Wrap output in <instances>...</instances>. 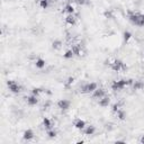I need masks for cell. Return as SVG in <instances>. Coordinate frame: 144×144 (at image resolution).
I'll use <instances>...</instances> for the list:
<instances>
[{"label":"cell","mask_w":144,"mask_h":144,"mask_svg":"<svg viewBox=\"0 0 144 144\" xmlns=\"http://www.w3.org/2000/svg\"><path fill=\"white\" fill-rule=\"evenodd\" d=\"M45 60H43V59H36V61H35V66L37 68V69H43V68L45 66Z\"/></svg>","instance_id":"7c38bea8"},{"label":"cell","mask_w":144,"mask_h":144,"mask_svg":"<svg viewBox=\"0 0 144 144\" xmlns=\"http://www.w3.org/2000/svg\"><path fill=\"white\" fill-rule=\"evenodd\" d=\"M42 91H43V90H42L41 88H33V89H32V95L39 97V96H40V94H41Z\"/></svg>","instance_id":"cb8c5ba5"},{"label":"cell","mask_w":144,"mask_h":144,"mask_svg":"<svg viewBox=\"0 0 144 144\" xmlns=\"http://www.w3.org/2000/svg\"><path fill=\"white\" fill-rule=\"evenodd\" d=\"M7 86H8V89H9L12 94H18V92L22 90V87H20L16 81H14V80H8Z\"/></svg>","instance_id":"3957f363"},{"label":"cell","mask_w":144,"mask_h":144,"mask_svg":"<svg viewBox=\"0 0 144 144\" xmlns=\"http://www.w3.org/2000/svg\"><path fill=\"white\" fill-rule=\"evenodd\" d=\"M74 82V78L73 77H70V78H68V80H66V83H65V86L66 87H70L72 83Z\"/></svg>","instance_id":"83f0119b"},{"label":"cell","mask_w":144,"mask_h":144,"mask_svg":"<svg viewBox=\"0 0 144 144\" xmlns=\"http://www.w3.org/2000/svg\"><path fill=\"white\" fill-rule=\"evenodd\" d=\"M95 132H96V128H95V126H92V125L87 126V128L84 129V134L88 135V136H90V135H92Z\"/></svg>","instance_id":"5bb4252c"},{"label":"cell","mask_w":144,"mask_h":144,"mask_svg":"<svg viewBox=\"0 0 144 144\" xmlns=\"http://www.w3.org/2000/svg\"><path fill=\"white\" fill-rule=\"evenodd\" d=\"M40 7L42 9H46L49 7V0H40Z\"/></svg>","instance_id":"603a6c76"},{"label":"cell","mask_w":144,"mask_h":144,"mask_svg":"<svg viewBox=\"0 0 144 144\" xmlns=\"http://www.w3.org/2000/svg\"><path fill=\"white\" fill-rule=\"evenodd\" d=\"M43 125H44V127L46 129H51V128H52V123H51V121L47 117H44L43 118Z\"/></svg>","instance_id":"ac0fdd59"},{"label":"cell","mask_w":144,"mask_h":144,"mask_svg":"<svg viewBox=\"0 0 144 144\" xmlns=\"http://www.w3.org/2000/svg\"><path fill=\"white\" fill-rule=\"evenodd\" d=\"M61 46H62V42L60 40H55L52 43V47L54 50H59V49H61Z\"/></svg>","instance_id":"44dd1931"},{"label":"cell","mask_w":144,"mask_h":144,"mask_svg":"<svg viewBox=\"0 0 144 144\" xmlns=\"http://www.w3.org/2000/svg\"><path fill=\"white\" fill-rule=\"evenodd\" d=\"M123 37H124V42H125V43H128L129 40L132 39V34H131V32L126 31V32H124V34H123Z\"/></svg>","instance_id":"ffe728a7"},{"label":"cell","mask_w":144,"mask_h":144,"mask_svg":"<svg viewBox=\"0 0 144 144\" xmlns=\"http://www.w3.org/2000/svg\"><path fill=\"white\" fill-rule=\"evenodd\" d=\"M116 116L118 117V119H121V121H124L125 119V117H126V113L123 111V109H118V111L116 112Z\"/></svg>","instance_id":"e0dca14e"},{"label":"cell","mask_w":144,"mask_h":144,"mask_svg":"<svg viewBox=\"0 0 144 144\" xmlns=\"http://www.w3.org/2000/svg\"><path fill=\"white\" fill-rule=\"evenodd\" d=\"M140 143L144 144V135H142V136H141V138H140Z\"/></svg>","instance_id":"d6a6232c"},{"label":"cell","mask_w":144,"mask_h":144,"mask_svg":"<svg viewBox=\"0 0 144 144\" xmlns=\"http://www.w3.org/2000/svg\"><path fill=\"white\" fill-rule=\"evenodd\" d=\"M73 55H74L73 51H72V50H68L66 52L63 54V57H64V59H72V57H73Z\"/></svg>","instance_id":"7402d4cb"},{"label":"cell","mask_w":144,"mask_h":144,"mask_svg":"<svg viewBox=\"0 0 144 144\" xmlns=\"http://www.w3.org/2000/svg\"><path fill=\"white\" fill-rule=\"evenodd\" d=\"M97 89V83L95 82H90V83H86L80 88V91L82 94H90V92H94Z\"/></svg>","instance_id":"7a4b0ae2"},{"label":"cell","mask_w":144,"mask_h":144,"mask_svg":"<svg viewBox=\"0 0 144 144\" xmlns=\"http://www.w3.org/2000/svg\"><path fill=\"white\" fill-rule=\"evenodd\" d=\"M65 23L68 25H71V26H73V25L75 24V17L73 15H68L65 17Z\"/></svg>","instance_id":"4fadbf2b"},{"label":"cell","mask_w":144,"mask_h":144,"mask_svg":"<svg viewBox=\"0 0 144 144\" xmlns=\"http://www.w3.org/2000/svg\"><path fill=\"white\" fill-rule=\"evenodd\" d=\"M23 138L25 140V141H31V140L34 138V132L32 129H26L23 133Z\"/></svg>","instance_id":"9c48e42d"},{"label":"cell","mask_w":144,"mask_h":144,"mask_svg":"<svg viewBox=\"0 0 144 144\" xmlns=\"http://www.w3.org/2000/svg\"><path fill=\"white\" fill-rule=\"evenodd\" d=\"M105 96H106V91L103 88H99V89L97 88L94 91V94H92V97H94V98H97V99H101Z\"/></svg>","instance_id":"8992f818"},{"label":"cell","mask_w":144,"mask_h":144,"mask_svg":"<svg viewBox=\"0 0 144 144\" xmlns=\"http://www.w3.org/2000/svg\"><path fill=\"white\" fill-rule=\"evenodd\" d=\"M126 86H128V84H127V80L122 79V80H118V81H113L112 89H113V90H115V91H118V90L124 89Z\"/></svg>","instance_id":"6da1fadb"},{"label":"cell","mask_w":144,"mask_h":144,"mask_svg":"<svg viewBox=\"0 0 144 144\" xmlns=\"http://www.w3.org/2000/svg\"><path fill=\"white\" fill-rule=\"evenodd\" d=\"M74 127L77 129H83L86 127V122L83 119H75L74 121Z\"/></svg>","instance_id":"8fae6325"},{"label":"cell","mask_w":144,"mask_h":144,"mask_svg":"<svg viewBox=\"0 0 144 144\" xmlns=\"http://www.w3.org/2000/svg\"><path fill=\"white\" fill-rule=\"evenodd\" d=\"M72 51H73L74 55H80L81 54V45H72Z\"/></svg>","instance_id":"d6986e66"},{"label":"cell","mask_w":144,"mask_h":144,"mask_svg":"<svg viewBox=\"0 0 144 144\" xmlns=\"http://www.w3.org/2000/svg\"><path fill=\"white\" fill-rule=\"evenodd\" d=\"M144 88V83L142 81H134L133 83V89L134 90H141Z\"/></svg>","instance_id":"9a60e30c"},{"label":"cell","mask_w":144,"mask_h":144,"mask_svg":"<svg viewBox=\"0 0 144 144\" xmlns=\"http://www.w3.org/2000/svg\"><path fill=\"white\" fill-rule=\"evenodd\" d=\"M26 101H27V104L29 105V106H35V105H37L39 104V99H37V96H34V95H32V96H28V97H26Z\"/></svg>","instance_id":"ba28073f"},{"label":"cell","mask_w":144,"mask_h":144,"mask_svg":"<svg viewBox=\"0 0 144 144\" xmlns=\"http://www.w3.org/2000/svg\"><path fill=\"white\" fill-rule=\"evenodd\" d=\"M64 12H68L69 15H73V12H74V7L70 5V3H68V5L64 7V10H63Z\"/></svg>","instance_id":"2e32d148"},{"label":"cell","mask_w":144,"mask_h":144,"mask_svg":"<svg viewBox=\"0 0 144 144\" xmlns=\"http://www.w3.org/2000/svg\"><path fill=\"white\" fill-rule=\"evenodd\" d=\"M98 104H99L100 107H108V105L111 104V98H109V97H107V96H105V97H103L101 99H99Z\"/></svg>","instance_id":"30bf717a"},{"label":"cell","mask_w":144,"mask_h":144,"mask_svg":"<svg viewBox=\"0 0 144 144\" xmlns=\"http://www.w3.org/2000/svg\"><path fill=\"white\" fill-rule=\"evenodd\" d=\"M79 5H84V3H87V0H75Z\"/></svg>","instance_id":"f1b7e54d"},{"label":"cell","mask_w":144,"mask_h":144,"mask_svg":"<svg viewBox=\"0 0 144 144\" xmlns=\"http://www.w3.org/2000/svg\"><path fill=\"white\" fill-rule=\"evenodd\" d=\"M118 109H121V104H119V103H116V104H114V105L112 106V111H113L114 113H116Z\"/></svg>","instance_id":"4316f807"},{"label":"cell","mask_w":144,"mask_h":144,"mask_svg":"<svg viewBox=\"0 0 144 144\" xmlns=\"http://www.w3.org/2000/svg\"><path fill=\"white\" fill-rule=\"evenodd\" d=\"M135 26H138V27H143L144 26V15H141V18L138 19V22L136 23Z\"/></svg>","instance_id":"d4e9b609"},{"label":"cell","mask_w":144,"mask_h":144,"mask_svg":"<svg viewBox=\"0 0 144 144\" xmlns=\"http://www.w3.org/2000/svg\"><path fill=\"white\" fill-rule=\"evenodd\" d=\"M105 16L106 17H112V12L111 11H105Z\"/></svg>","instance_id":"1f68e13d"},{"label":"cell","mask_w":144,"mask_h":144,"mask_svg":"<svg viewBox=\"0 0 144 144\" xmlns=\"http://www.w3.org/2000/svg\"><path fill=\"white\" fill-rule=\"evenodd\" d=\"M122 64H123V61H121V60H114L113 63H111V68H112L113 71L119 72L122 70Z\"/></svg>","instance_id":"5b68a950"},{"label":"cell","mask_w":144,"mask_h":144,"mask_svg":"<svg viewBox=\"0 0 144 144\" xmlns=\"http://www.w3.org/2000/svg\"><path fill=\"white\" fill-rule=\"evenodd\" d=\"M71 106V103L69 100L66 99H61L57 101V107L61 109V111H66V109H69Z\"/></svg>","instance_id":"277c9868"},{"label":"cell","mask_w":144,"mask_h":144,"mask_svg":"<svg viewBox=\"0 0 144 144\" xmlns=\"http://www.w3.org/2000/svg\"><path fill=\"white\" fill-rule=\"evenodd\" d=\"M122 70H123V71H126V70H127V65H126L124 62H123V64H122Z\"/></svg>","instance_id":"4dcf8cb0"},{"label":"cell","mask_w":144,"mask_h":144,"mask_svg":"<svg viewBox=\"0 0 144 144\" xmlns=\"http://www.w3.org/2000/svg\"><path fill=\"white\" fill-rule=\"evenodd\" d=\"M47 135H49L50 138H54V137L56 136V132L54 129H49L47 131Z\"/></svg>","instance_id":"484cf974"},{"label":"cell","mask_w":144,"mask_h":144,"mask_svg":"<svg viewBox=\"0 0 144 144\" xmlns=\"http://www.w3.org/2000/svg\"><path fill=\"white\" fill-rule=\"evenodd\" d=\"M133 83H134V80L133 79H128L127 80V84H128V86H133Z\"/></svg>","instance_id":"f546056e"},{"label":"cell","mask_w":144,"mask_h":144,"mask_svg":"<svg viewBox=\"0 0 144 144\" xmlns=\"http://www.w3.org/2000/svg\"><path fill=\"white\" fill-rule=\"evenodd\" d=\"M140 18H141V15L140 14H135V12H129L128 14V19L133 25H136Z\"/></svg>","instance_id":"52a82bcc"}]
</instances>
